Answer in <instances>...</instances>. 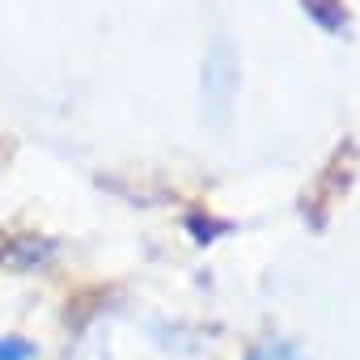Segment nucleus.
Instances as JSON below:
<instances>
[{
  "mask_svg": "<svg viewBox=\"0 0 360 360\" xmlns=\"http://www.w3.org/2000/svg\"><path fill=\"white\" fill-rule=\"evenodd\" d=\"M0 360H34V352L18 339H0Z\"/></svg>",
  "mask_w": 360,
  "mask_h": 360,
  "instance_id": "1",
  "label": "nucleus"
}]
</instances>
